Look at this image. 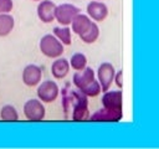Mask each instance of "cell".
Wrapping results in <instances>:
<instances>
[{"label":"cell","mask_w":159,"mask_h":149,"mask_svg":"<svg viewBox=\"0 0 159 149\" xmlns=\"http://www.w3.org/2000/svg\"><path fill=\"white\" fill-rule=\"evenodd\" d=\"M87 96L83 94L80 89L68 91L63 94V103H68L71 107V119L75 122L87 120L89 118L88 113V101Z\"/></svg>","instance_id":"cell-1"},{"label":"cell","mask_w":159,"mask_h":149,"mask_svg":"<svg viewBox=\"0 0 159 149\" xmlns=\"http://www.w3.org/2000/svg\"><path fill=\"white\" fill-rule=\"evenodd\" d=\"M39 48L43 56L48 58H53V60L57 57H61V55L65 51L62 42L53 34L43 35L39 42Z\"/></svg>","instance_id":"cell-2"},{"label":"cell","mask_w":159,"mask_h":149,"mask_svg":"<svg viewBox=\"0 0 159 149\" xmlns=\"http://www.w3.org/2000/svg\"><path fill=\"white\" fill-rule=\"evenodd\" d=\"M24 115L30 122H41L45 119L46 108L39 98H31L24 104Z\"/></svg>","instance_id":"cell-3"},{"label":"cell","mask_w":159,"mask_h":149,"mask_svg":"<svg viewBox=\"0 0 159 149\" xmlns=\"http://www.w3.org/2000/svg\"><path fill=\"white\" fill-rule=\"evenodd\" d=\"M36 94L42 103H52L57 99L60 94V87L55 81L47 79L37 84Z\"/></svg>","instance_id":"cell-4"},{"label":"cell","mask_w":159,"mask_h":149,"mask_svg":"<svg viewBox=\"0 0 159 149\" xmlns=\"http://www.w3.org/2000/svg\"><path fill=\"white\" fill-rule=\"evenodd\" d=\"M78 12H81V9L77 7L76 5L70 2H63V4L56 5L55 20L62 26H70L71 21Z\"/></svg>","instance_id":"cell-5"},{"label":"cell","mask_w":159,"mask_h":149,"mask_svg":"<svg viewBox=\"0 0 159 149\" xmlns=\"http://www.w3.org/2000/svg\"><path fill=\"white\" fill-rule=\"evenodd\" d=\"M116 68L111 62H103L97 68V81L101 86L102 92H106L111 88L114 79Z\"/></svg>","instance_id":"cell-6"},{"label":"cell","mask_w":159,"mask_h":149,"mask_svg":"<svg viewBox=\"0 0 159 149\" xmlns=\"http://www.w3.org/2000/svg\"><path fill=\"white\" fill-rule=\"evenodd\" d=\"M86 12L91 20L94 22H102L108 16V7L104 2L98 0H92L86 6Z\"/></svg>","instance_id":"cell-7"},{"label":"cell","mask_w":159,"mask_h":149,"mask_svg":"<svg viewBox=\"0 0 159 149\" xmlns=\"http://www.w3.org/2000/svg\"><path fill=\"white\" fill-rule=\"evenodd\" d=\"M42 78V70L37 65H27L21 73V79L27 87H36Z\"/></svg>","instance_id":"cell-8"},{"label":"cell","mask_w":159,"mask_h":149,"mask_svg":"<svg viewBox=\"0 0 159 149\" xmlns=\"http://www.w3.org/2000/svg\"><path fill=\"white\" fill-rule=\"evenodd\" d=\"M55 10L56 4L51 0H41L39 1V5L36 7L37 17L43 24H50L55 21Z\"/></svg>","instance_id":"cell-9"},{"label":"cell","mask_w":159,"mask_h":149,"mask_svg":"<svg viewBox=\"0 0 159 149\" xmlns=\"http://www.w3.org/2000/svg\"><path fill=\"white\" fill-rule=\"evenodd\" d=\"M122 91H106L102 96V107L112 111H122Z\"/></svg>","instance_id":"cell-10"},{"label":"cell","mask_w":159,"mask_h":149,"mask_svg":"<svg viewBox=\"0 0 159 149\" xmlns=\"http://www.w3.org/2000/svg\"><path fill=\"white\" fill-rule=\"evenodd\" d=\"M93 79H96L94 71L91 67H87V66L83 70H81V71H76V73L73 74V78H72L73 84L80 91L86 88Z\"/></svg>","instance_id":"cell-11"},{"label":"cell","mask_w":159,"mask_h":149,"mask_svg":"<svg viewBox=\"0 0 159 149\" xmlns=\"http://www.w3.org/2000/svg\"><path fill=\"white\" fill-rule=\"evenodd\" d=\"M122 111H112L107 108H101L92 115H89V120L92 122H118L122 119Z\"/></svg>","instance_id":"cell-12"},{"label":"cell","mask_w":159,"mask_h":149,"mask_svg":"<svg viewBox=\"0 0 159 149\" xmlns=\"http://www.w3.org/2000/svg\"><path fill=\"white\" fill-rule=\"evenodd\" d=\"M91 24H92V21H91V19L88 17V15L87 14H81V12H78L75 17H73V20L71 21V32H75L76 35H82V34H84L87 30H88V27L91 26Z\"/></svg>","instance_id":"cell-13"},{"label":"cell","mask_w":159,"mask_h":149,"mask_svg":"<svg viewBox=\"0 0 159 149\" xmlns=\"http://www.w3.org/2000/svg\"><path fill=\"white\" fill-rule=\"evenodd\" d=\"M70 62L67 58L57 57L51 63V73L56 79H63L70 72Z\"/></svg>","instance_id":"cell-14"},{"label":"cell","mask_w":159,"mask_h":149,"mask_svg":"<svg viewBox=\"0 0 159 149\" xmlns=\"http://www.w3.org/2000/svg\"><path fill=\"white\" fill-rule=\"evenodd\" d=\"M15 27V19L10 12L0 14V37H6Z\"/></svg>","instance_id":"cell-15"},{"label":"cell","mask_w":159,"mask_h":149,"mask_svg":"<svg viewBox=\"0 0 159 149\" xmlns=\"http://www.w3.org/2000/svg\"><path fill=\"white\" fill-rule=\"evenodd\" d=\"M98 37H99V27H98L97 22H94V21H92L91 26L88 27V30H87L84 34L80 35L81 41H83V42L87 43V45L94 43V42L98 40Z\"/></svg>","instance_id":"cell-16"},{"label":"cell","mask_w":159,"mask_h":149,"mask_svg":"<svg viewBox=\"0 0 159 149\" xmlns=\"http://www.w3.org/2000/svg\"><path fill=\"white\" fill-rule=\"evenodd\" d=\"M0 118L4 122H17L19 120V113L14 106L5 104L0 109Z\"/></svg>","instance_id":"cell-17"},{"label":"cell","mask_w":159,"mask_h":149,"mask_svg":"<svg viewBox=\"0 0 159 149\" xmlns=\"http://www.w3.org/2000/svg\"><path fill=\"white\" fill-rule=\"evenodd\" d=\"M53 35L62 42V45L65 46H70L72 43V38H71V29L68 26H57L53 27Z\"/></svg>","instance_id":"cell-18"},{"label":"cell","mask_w":159,"mask_h":149,"mask_svg":"<svg viewBox=\"0 0 159 149\" xmlns=\"http://www.w3.org/2000/svg\"><path fill=\"white\" fill-rule=\"evenodd\" d=\"M68 62L71 68H73L75 71H81L87 66V57L82 52H76L71 56V60Z\"/></svg>","instance_id":"cell-19"},{"label":"cell","mask_w":159,"mask_h":149,"mask_svg":"<svg viewBox=\"0 0 159 149\" xmlns=\"http://www.w3.org/2000/svg\"><path fill=\"white\" fill-rule=\"evenodd\" d=\"M83 94H86L87 97H97L101 92H102V89H101V86H99V83H98V81L97 79H93L86 88H83L82 91H81Z\"/></svg>","instance_id":"cell-20"},{"label":"cell","mask_w":159,"mask_h":149,"mask_svg":"<svg viewBox=\"0 0 159 149\" xmlns=\"http://www.w3.org/2000/svg\"><path fill=\"white\" fill-rule=\"evenodd\" d=\"M14 7V1L12 0H0V14L4 12H10Z\"/></svg>","instance_id":"cell-21"},{"label":"cell","mask_w":159,"mask_h":149,"mask_svg":"<svg viewBox=\"0 0 159 149\" xmlns=\"http://www.w3.org/2000/svg\"><path fill=\"white\" fill-rule=\"evenodd\" d=\"M113 81L116 82L117 87L122 89V87H123V70L116 71V73H114V79H113Z\"/></svg>","instance_id":"cell-22"},{"label":"cell","mask_w":159,"mask_h":149,"mask_svg":"<svg viewBox=\"0 0 159 149\" xmlns=\"http://www.w3.org/2000/svg\"><path fill=\"white\" fill-rule=\"evenodd\" d=\"M32 1H41V0H32Z\"/></svg>","instance_id":"cell-23"},{"label":"cell","mask_w":159,"mask_h":149,"mask_svg":"<svg viewBox=\"0 0 159 149\" xmlns=\"http://www.w3.org/2000/svg\"><path fill=\"white\" fill-rule=\"evenodd\" d=\"M98 1H102V0H98Z\"/></svg>","instance_id":"cell-24"}]
</instances>
